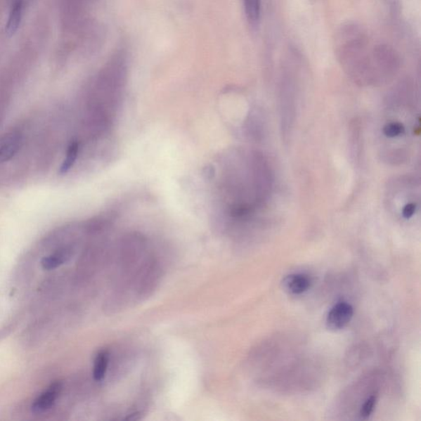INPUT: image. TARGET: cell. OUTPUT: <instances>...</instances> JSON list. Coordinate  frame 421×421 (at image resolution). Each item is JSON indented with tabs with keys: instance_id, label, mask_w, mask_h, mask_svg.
Listing matches in <instances>:
<instances>
[{
	"instance_id": "cell-11",
	"label": "cell",
	"mask_w": 421,
	"mask_h": 421,
	"mask_svg": "<svg viewBox=\"0 0 421 421\" xmlns=\"http://www.w3.org/2000/svg\"><path fill=\"white\" fill-rule=\"evenodd\" d=\"M66 256V251L58 252V253L47 256V257H45L41 260L43 269L53 270L60 267L61 264L65 262Z\"/></svg>"
},
{
	"instance_id": "cell-10",
	"label": "cell",
	"mask_w": 421,
	"mask_h": 421,
	"mask_svg": "<svg viewBox=\"0 0 421 421\" xmlns=\"http://www.w3.org/2000/svg\"><path fill=\"white\" fill-rule=\"evenodd\" d=\"M79 145L77 142L72 143L67 148L66 157L64 162L60 169V174H65L69 171L72 166H74L77 154H79Z\"/></svg>"
},
{
	"instance_id": "cell-12",
	"label": "cell",
	"mask_w": 421,
	"mask_h": 421,
	"mask_svg": "<svg viewBox=\"0 0 421 421\" xmlns=\"http://www.w3.org/2000/svg\"><path fill=\"white\" fill-rule=\"evenodd\" d=\"M376 401L377 396L375 395L371 396L370 399L366 400L364 405L362 406V408L361 410V417L362 419L365 420L370 417L373 413V411L375 410Z\"/></svg>"
},
{
	"instance_id": "cell-7",
	"label": "cell",
	"mask_w": 421,
	"mask_h": 421,
	"mask_svg": "<svg viewBox=\"0 0 421 421\" xmlns=\"http://www.w3.org/2000/svg\"><path fill=\"white\" fill-rule=\"evenodd\" d=\"M23 0H13L11 14H9L7 24V31L13 34L17 31L19 23L21 22Z\"/></svg>"
},
{
	"instance_id": "cell-1",
	"label": "cell",
	"mask_w": 421,
	"mask_h": 421,
	"mask_svg": "<svg viewBox=\"0 0 421 421\" xmlns=\"http://www.w3.org/2000/svg\"><path fill=\"white\" fill-rule=\"evenodd\" d=\"M334 52L343 70L361 85L376 84L375 45L365 27L348 22L342 24L333 40Z\"/></svg>"
},
{
	"instance_id": "cell-13",
	"label": "cell",
	"mask_w": 421,
	"mask_h": 421,
	"mask_svg": "<svg viewBox=\"0 0 421 421\" xmlns=\"http://www.w3.org/2000/svg\"><path fill=\"white\" fill-rule=\"evenodd\" d=\"M415 209L416 206L415 203L411 202L408 203V205H406L403 210V216H404V219H409L411 216H413Z\"/></svg>"
},
{
	"instance_id": "cell-8",
	"label": "cell",
	"mask_w": 421,
	"mask_h": 421,
	"mask_svg": "<svg viewBox=\"0 0 421 421\" xmlns=\"http://www.w3.org/2000/svg\"><path fill=\"white\" fill-rule=\"evenodd\" d=\"M109 354L106 351H101L96 356L93 366V377L96 381L101 382L108 371Z\"/></svg>"
},
{
	"instance_id": "cell-9",
	"label": "cell",
	"mask_w": 421,
	"mask_h": 421,
	"mask_svg": "<svg viewBox=\"0 0 421 421\" xmlns=\"http://www.w3.org/2000/svg\"><path fill=\"white\" fill-rule=\"evenodd\" d=\"M383 134L385 137L390 139L399 138L406 134V127L404 124L399 121H390L384 124Z\"/></svg>"
},
{
	"instance_id": "cell-2",
	"label": "cell",
	"mask_w": 421,
	"mask_h": 421,
	"mask_svg": "<svg viewBox=\"0 0 421 421\" xmlns=\"http://www.w3.org/2000/svg\"><path fill=\"white\" fill-rule=\"evenodd\" d=\"M354 309L350 304L341 302L336 304L327 317V326L332 331H338L344 328L351 322Z\"/></svg>"
},
{
	"instance_id": "cell-3",
	"label": "cell",
	"mask_w": 421,
	"mask_h": 421,
	"mask_svg": "<svg viewBox=\"0 0 421 421\" xmlns=\"http://www.w3.org/2000/svg\"><path fill=\"white\" fill-rule=\"evenodd\" d=\"M62 389V384L57 381L33 401L32 410L34 413H42L50 410L55 405Z\"/></svg>"
},
{
	"instance_id": "cell-6",
	"label": "cell",
	"mask_w": 421,
	"mask_h": 421,
	"mask_svg": "<svg viewBox=\"0 0 421 421\" xmlns=\"http://www.w3.org/2000/svg\"><path fill=\"white\" fill-rule=\"evenodd\" d=\"M244 8L247 20L251 26H258L262 11L261 0H244Z\"/></svg>"
},
{
	"instance_id": "cell-4",
	"label": "cell",
	"mask_w": 421,
	"mask_h": 421,
	"mask_svg": "<svg viewBox=\"0 0 421 421\" xmlns=\"http://www.w3.org/2000/svg\"><path fill=\"white\" fill-rule=\"evenodd\" d=\"M311 280L304 274H292L285 278L283 282V289L289 294H301L311 288Z\"/></svg>"
},
{
	"instance_id": "cell-5",
	"label": "cell",
	"mask_w": 421,
	"mask_h": 421,
	"mask_svg": "<svg viewBox=\"0 0 421 421\" xmlns=\"http://www.w3.org/2000/svg\"><path fill=\"white\" fill-rule=\"evenodd\" d=\"M21 138L19 134L12 133L6 135L0 143V162L11 160L20 148Z\"/></svg>"
}]
</instances>
